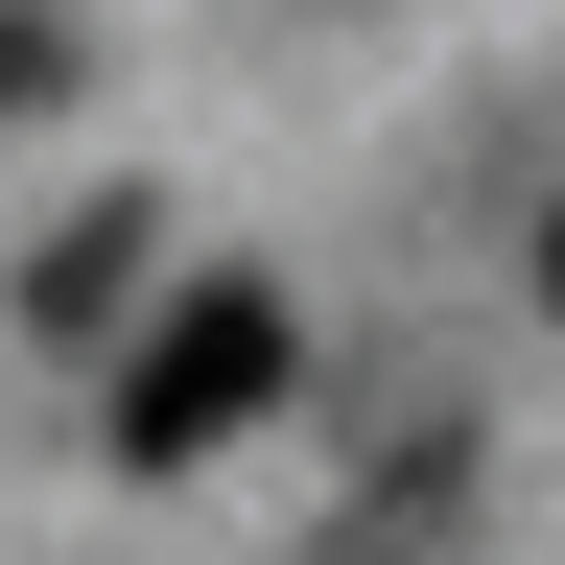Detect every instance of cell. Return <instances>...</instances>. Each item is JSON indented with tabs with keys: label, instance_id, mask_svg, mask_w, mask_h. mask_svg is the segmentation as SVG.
Wrapping results in <instances>:
<instances>
[{
	"label": "cell",
	"instance_id": "1",
	"mask_svg": "<svg viewBox=\"0 0 565 565\" xmlns=\"http://www.w3.org/2000/svg\"><path fill=\"white\" fill-rule=\"evenodd\" d=\"M259 401H282V282H189V307L118 353V471H212Z\"/></svg>",
	"mask_w": 565,
	"mask_h": 565
},
{
	"label": "cell",
	"instance_id": "2",
	"mask_svg": "<svg viewBox=\"0 0 565 565\" xmlns=\"http://www.w3.org/2000/svg\"><path fill=\"white\" fill-rule=\"evenodd\" d=\"M118 282H141V212H71V236L24 259V307H47V330H95V307H118Z\"/></svg>",
	"mask_w": 565,
	"mask_h": 565
},
{
	"label": "cell",
	"instance_id": "3",
	"mask_svg": "<svg viewBox=\"0 0 565 565\" xmlns=\"http://www.w3.org/2000/svg\"><path fill=\"white\" fill-rule=\"evenodd\" d=\"M542 307H565V212H542Z\"/></svg>",
	"mask_w": 565,
	"mask_h": 565
}]
</instances>
